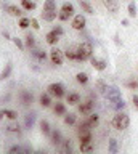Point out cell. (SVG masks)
<instances>
[{
	"label": "cell",
	"mask_w": 138,
	"mask_h": 154,
	"mask_svg": "<svg viewBox=\"0 0 138 154\" xmlns=\"http://www.w3.org/2000/svg\"><path fill=\"white\" fill-rule=\"evenodd\" d=\"M53 31H55L56 34H58V35H60V37H61V35H63V32H64V31H63V27H61V26H56V27L53 29Z\"/></svg>",
	"instance_id": "cell-44"
},
{
	"label": "cell",
	"mask_w": 138,
	"mask_h": 154,
	"mask_svg": "<svg viewBox=\"0 0 138 154\" xmlns=\"http://www.w3.org/2000/svg\"><path fill=\"white\" fill-rule=\"evenodd\" d=\"M47 43H50V45H56L58 43V40H60V35L56 34L55 31H50L48 34H47Z\"/></svg>",
	"instance_id": "cell-16"
},
{
	"label": "cell",
	"mask_w": 138,
	"mask_h": 154,
	"mask_svg": "<svg viewBox=\"0 0 138 154\" xmlns=\"http://www.w3.org/2000/svg\"><path fill=\"white\" fill-rule=\"evenodd\" d=\"M77 122V116L74 112H69V114H64V124L66 125H74Z\"/></svg>",
	"instance_id": "cell-21"
},
{
	"label": "cell",
	"mask_w": 138,
	"mask_h": 154,
	"mask_svg": "<svg viewBox=\"0 0 138 154\" xmlns=\"http://www.w3.org/2000/svg\"><path fill=\"white\" fill-rule=\"evenodd\" d=\"M63 152H72V146H71V143L68 140L63 141Z\"/></svg>",
	"instance_id": "cell-39"
},
{
	"label": "cell",
	"mask_w": 138,
	"mask_h": 154,
	"mask_svg": "<svg viewBox=\"0 0 138 154\" xmlns=\"http://www.w3.org/2000/svg\"><path fill=\"white\" fill-rule=\"evenodd\" d=\"M128 125H130V117L125 114V112H117L116 116H114V119H112V127L116 128V130H125L128 128Z\"/></svg>",
	"instance_id": "cell-3"
},
{
	"label": "cell",
	"mask_w": 138,
	"mask_h": 154,
	"mask_svg": "<svg viewBox=\"0 0 138 154\" xmlns=\"http://www.w3.org/2000/svg\"><path fill=\"white\" fill-rule=\"evenodd\" d=\"M11 40L15 42V45H16L18 48H20V50H24V47H26V45L23 43V40H21V38H18V37H13Z\"/></svg>",
	"instance_id": "cell-40"
},
{
	"label": "cell",
	"mask_w": 138,
	"mask_h": 154,
	"mask_svg": "<svg viewBox=\"0 0 138 154\" xmlns=\"http://www.w3.org/2000/svg\"><path fill=\"white\" fill-rule=\"evenodd\" d=\"M8 152H10V154H15V152H26V148H23V146H11L10 149H8Z\"/></svg>",
	"instance_id": "cell-38"
},
{
	"label": "cell",
	"mask_w": 138,
	"mask_h": 154,
	"mask_svg": "<svg viewBox=\"0 0 138 154\" xmlns=\"http://www.w3.org/2000/svg\"><path fill=\"white\" fill-rule=\"evenodd\" d=\"M108 151L111 152V154H116V152L119 151L117 140H116V138H111V140H109V148H108Z\"/></svg>",
	"instance_id": "cell-26"
},
{
	"label": "cell",
	"mask_w": 138,
	"mask_h": 154,
	"mask_svg": "<svg viewBox=\"0 0 138 154\" xmlns=\"http://www.w3.org/2000/svg\"><path fill=\"white\" fill-rule=\"evenodd\" d=\"M103 5L108 8V11H111V13H117L119 11V3H117V0H101Z\"/></svg>",
	"instance_id": "cell-12"
},
{
	"label": "cell",
	"mask_w": 138,
	"mask_h": 154,
	"mask_svg": "<svg viewBox=\"0 0 138 154\" xmlns=\"http://www.w3.org/2000/svg\"><path fill=\"white\" fill-rule=\"evenodd\" d=\"M90 63H92V66H93L97 71H104V69H106V66H108L106 61H104V60H98L97 56H92V58H90Z\"/></svg>",
	"instance_id": "cell-10"
},
{
	"label": "cell",
	"mask_w": 138,
	"mask_h": 154,
	"mask_svg": "<svg viewBox=\"0 0 138 154\" xmlns=\"http://www.w3.org/2000/svg\"><path fill=\"white\" fill-rule=\"evenodd\" d=\"M3 119H10V120H16L18 119V112L13 109H2L0 111V120Z\"/></svg>",
	"instance_id": "cell-11"
},
{
	"label": "cell",
	"mask_w": 138,
	"mask_h": 154,
	"mask_svg": "<svg viewBox=\"0 0 138 154\" xmlns=\"http://www.w3.org/2000/svg\"><path fill=\"white\" fill-rule=\"evenodd\" d=\"M104 96H106V100L108 101H111V103H116L117 100H121L122 98V93H121V90L117 88V87H108V90L104 91Z\"/></svg>",
	"instance_id": "cell-5"
},
{
	"label": "cell",
	"mask_w": 138,
	"mask_h": 154,
	"mask_svg": "<svg viewBox=\"0 0 138 154\" xmlns=\"http://www.w3.org/2000/svg\"><path fill=\"white\" fill-rule=\"evenodd\" d=\"M80 151H82V152H92L93 151L92 141H90V143H80Z\"/></svg>",
	"instance_id": "cell-33"
},
{
	"label": "cell",
	"mask_w": 138,
	"mask_h": 154,
	"mask_svg": "<svg viewBox=\"0 0 138 154\" xmlns=\"http://www.w3.org/2000/svg\"><path fill=\"white\" fill-rule=\"evenodd\" d=\"M21 7L27 10V11H32V10H35V2H32V0H21Z\"/></svg>",
	"instance_id": "cell-24"
},
{
	"label": "cell",
	"mask_w": 138,
	"mask_h": 154,
	"mask_svg": "<svg viewBox=\"0 0 138 154\" xmlns=\"http://www.w3.org/2000/svg\"><path fill=\"white\" fill-rule=\"evenodd\" d=\"M92 53H93L92 43H90V42H82L77 48H75V55H77V60H75V61L90 60V58H92Z\"/></svg>",
	"instance_id": "cell-2"
},
{
	"label": "cell",
	"mask_w": 138,
	"mask_h": 154,
	"mask_svg": "<svg viewBox=\"0 0 138 154\" xmlns=\"http://www.w3.org/2000/svg\"><path fill=\"white\" fill-rule=\"evenodd\" d=\"M97 90L100 91V93H103V95H104V91L108 90V85L104 84L101 79H100V80H97Z\"/></svg>",
	"instance_id": "cell-31"
},
{
	"label": "cell",
	"mask_w": 138,
	"mask_h": 154,
	"mask_svg": "<svg viewBox=\"0 0 138 154\" xmlns=\"http://www.w3.org/2000/svg\"><path fill=\"white\" fill-rule=\"evenodd\" d=\"M122 26H128V19H122Z\"/></svg>",
	"instance_id": "cell-46"
},
{
	"label": "cell",
	"mask_w": 138,
	"mask_h": 154,
	"mask_svg": "<svg viewBox=\"0 0 138 154\" xmlns=\"http://www.w3.org/2000/svg\"><path fill=\"white\" fill-rule=\"evenodd\" d=\"M2 35L5 37L7 40H11V38H10V32H8V31H3V32H2Z\"/></svg>",
	"instance_id": "cell-45"
},
{
	"label": "cell",
	"mask_w": 138,
	"mask_h": 154,
	"mask_svg": "<svg viewBox=\"0 0 138 154\" xmlns=\"http://www.w3.org/2000/svg\"><path fill=\"white\" fill-rule=\"evenodd\" d=\"M64 56L68 58V60H77V55H75V50H66L64 51Z\"/></svg>",
	"instance_id": "cell-37"
},
{
	"label": "cell",
	"mask_w": 138,
	"mask_h": 154,
	"mask_svg": "<svg viewBox=\"0 0 138 154\" xmlns=\"http://www.w3.org/2000/svg\"><path fill=\"white\" fill-rule=\"evenodd\" d=\"M132 103H133V106L138 109V95H132Z\"/></svg>",
	"instance_id": "cell-43"
},
{
	"label": "cell",
	"mask_w": 138,
	"mask_h": 154,
	"mask_svg": "<svg viewBox=\"0 0 138 154\" xmlns=\"http://www.w3.org/2000/svg\"><path fill=\"white\" fill-rule=\"evenodd\" d=\"M32 55H34L39 61H45V58H47L45 51H42V50H32Z\"/></svg>",
	"instance_id": "cell-34"
},
{
	"label": "cell",
	"mask_w": 138,
	"mask_h": 154,
	"mask_svg": "<svg viewBox=\"0 0 138 154\" xmlns=\"http://www.w3.org/2000/svg\"><path fill=\"white\" fill-rule=\"evenodd\" d=\"M75 79H77L79 84H87V82H88V74H85V72H79V74L75 75Z\"/></svg>",
	"instance_id": "cell-29"
},
{
	"label": "cell",
	"mask_w": 138,
	"mask_h": 154,
	"mask_svg": "<svg viewBox=\"0 0 138 154\" xmlns=\"http://www.w3.org/2000/svg\"><path fill=\"white\" fill-rule=\"evenodd\" d=\"M125 85L128 87V88H132V90H136V88H138V82H136L135 79H133V80H128Z\"/></svg>",
	"instance_id": "cell-41"
},
{
	"label": "cell",
	"mask_w": 138,
	"mask_h": 154,
	"mask_svg": "<svg viewBox=\"0 0 138 154\" xmlns=\"http://www.w3.org/2000/svg\"><path fill=\"white\" fill-rule=\"evenodd\" d=\"M66 100H68L69 104H77V103H80V95L79 93H69L66 96Z\"/></svg>",
	"instance_id": "cell-23"
},
{
	"label": "cell",
	"mask_w": 138,
	"mask_h": 154,
	"mask_svg": "<svg viewBox=\"0 0 138 154\" xmlns=\"http://www.w3.org/2000/svg\"><path fill=\"white\" fill-rule=\"evenodd\" d=\"M55 114H56V116H64V114H66V106H64V103H56V104H55Z\"/></svg>",
	"instance_id": "cell-27"
},
{
	"label": "cell",
	"mask_w": 138,
	"mask_h": 154,
	"mask_svg": "<svg viewBox=\"0 0 138 154\" xmlns=\"http://www.w3.org/2000/svg\"><path fill=\"white\" fill-rule=\"evenodd\" d=\"M7 130H8V132H11V133H20L21 127H20V124H18L16 120H11V122L7 125Z\"/></svg>",
	"instance_id": "cell-20"
},
{
	"label": "cell",
	"mask_w": 138,
	"mask_h": 154,
	"mask_svg": "<svg viewBox=\"0 0 138 154\" xmlns=\"http://www.w3.org/2000/svg\"><path fill=\"white\" fill-rule=\"evenodd\" d=\"M71 16H74V7L72 3H63V7H61V11L58 13V18L61 21H68Z\"/></svg>",
	"instance_id": "cell-4"
},
{
	"label": "cell",
	"mask_w": 138,
	"mask_h": 154,
	"mask_svg": "<svg viewBox=\"0 0 138 154\" xmlns=\"http://www.w3.org/2000/svg\"><path fill=\"white\" fill-rule=\"evenodd\" d=\"M10 74H11V64H10V63H7L5 67H3V71L0 72V82L7 80L8 77H10Z\"/></svg>",
	"instance_id": "cell-17"
},
{
	"label": "cell",
	"mask_w": 138,
	"mask_h": 154,
	"mask_svg": "<svg viewBox=\"0 0 138 154\" xmlns=\"http://www.w3.org/2000/svg\"><path fill=\"white\" fill-rule=\"evenodd\" d=\"M87 124H88L90 128H97L98 124H100V116H98V114H88Z\"/></svg>",
	"instance_id": "cell-15"
},
{
	"label": "cell",
	"mask_w": 138,
	"mask_h": 154,
	"mask_svg": "<svg viewBox=\"0 0 138 154\" xmlns=\"http://www.w3.org/2000/svg\"><path fill=\"white\" fill-rule=\"evenodd\" d=\"M92 109H93V95L85 101V103L79 104V112L82 116H87V114H92Z\"/></svg>",
	"instance_id": "cell-7"
},
{
	"label": "cell",
	"mask_w": 138,
	"mask_h": 154,
	"mask_svg": "<svg viewBox=\"0 0 138 154\" xmlns=\"http://www.w3.org/2000/svg\"><path fill=\"white\" fill-rule=\"evenodd\" d=\"M39 101H40V104L44 106V108H48V106L51 104L50 93H42V95H40V98H39Z\"/></svg>",
	"instance_id": "cell-22"
},
{
	"label": "cell",
	"mask_w": 138,
	"mask_h": 154,
	"mask_svg": "<svg viewBox=\"0 0 138 154\" xmlns=\"http://www.w3.org/2000/svg\"><path fill=\"white\" fill-rule=\"evenodd\" d=\"M29 26H31V19L29 18H21L20 19V27L21 29H27Z\"/></svg>",
	"instance_id": "cell-36"
},
{
	"label": "cell",
	"mask_w": 138,
	"mask_h": 154,
	"mask_svg": "<svg viewBox=\"0 0 138 154\" xmlns=\"http://www.w3.org/2000/svg\"><path fill=\"white\" fill-rule=\"evenodd\" d=\"M50 60H51L53 64L61 66L63 64V51L58 50V48H51L50 50Z\"/></svg>",
	"instance_id": "cell-8"
},
{
	"label": "cell",
	"mask_w": 138,
	"mask_h": 154,
	"mask_svg": "<svg viewBox=\"0 0 138 154\" xmlns=\"http://www.w3.org/2000/svg\"><path fill=\"white\" fill-rule=\"evenodd\" d=\"M3 8H5V11L8 14H11V16H21V14H23L21 8H18L16 5H5Z\"/></svg>",
	"instance_id": "cell-14"
},
{
	"label": "cell",
	"mask_w": 138,
	"mask_h": 154,
	"mask_svg": "<svg viewBox=\"0 0 138 154\" xmlns=\"http://www.w3.org/2000/svg\"><path fill=\"white\" fill-rule=\"evenodd\" d=\"M128 16H130V18H135L136 16V5H135V2L128 3Z\"/></svg>",
	"instance_id": "cell-32"
},
{
	"label": "cell",
	"mask_w": 138,
	"mask_h": 154,
	"mask_svg": "<svg viewBox=\"0 0 138 154\" xmlns=\"http://www.w3.org/2000/svg\"><path fill=\"white\" fill-rule=\"evenodd\" d=\"M85 24H87V21H85L84 14H75V16L72 18V27L75 29V31H82V29L85 27Z\"/></svg>",
	"instance_id": "cell-9"
},
{
	"label": "cell",
	"mask_w": 138,
	"mask_h": 154,
	"mask_svg": "<svg viewBox=\"0 0 138 154\" xmlns=\"http://www.w3.org/2000/svg\"><path fill=\"white\" fill-rule=\"evenodd\" d=\"M34 122H35V114H34V112L27 114L26 117H24V127H26V128H32Z\"/></svg>",
	"instance_id": "cell-19"
},
{
	"label": "cell",
	"mask_w": 138,
	"mask_h": 154,
	"mask_svg": "<svg viewBox=\"0 0 138 154\" xmlns=\"http://www.w3.org/2000/svg\"><path fill=\"white\" fill-rule=\"evenodd\" d=\"M50 137H51V143H53L55 146H60V144H63V141H64L60 130H53V132L50 133Z\"/></svg>",
	"instance_id": "cell-13"
},
{
	"label": "cell",
	"mask_w": 138,
	"mask_h": 154,
	"mask_svg": "<svg viewBox=\"0 0 138 154\" xmlns=\"http://www.w3.org/2000/svg\"><path fill=\"white\" fill-rule=\"evenodd\" d=\"M56 16H58V13H56V0H45L42 18H44L47 23H51L56 19Z\"/></svg>",
	"instance_id": "cell-1"
},
{
	"label": "cell",
	"mask_w": 138,
	"mask_h": 154,
	"mask_svg": "<svg viewBox=\"0 0 138 154\" xmlns=\"http://www.w3.org/2000/svg\"><path fill=\"white\" fill-rule=\"evenodd\" d=\"M112 108L116 109V111H121V109H124V108H125V101H124L122 98H121V100H117L116 103H112Z\"/></svg>",
	"instance_id": "cell-35"
},
{
	"label": "cell",
	"mask_w": 138,
	"mask_h": 154,
	"mask_svg": "<svg viewBox=\"0 0 138 154\" xmlns=\"http://www.w3.org/2000/svg\"><path fill=\"white\" fill-rule=\"evenodd\" d=\"M32 100H34V98H32V95L29 93V91H21V101H23V104H31L32 103Z\"/></svg>",
	"instance_id": "cell-25"
},
{
	"label": "cell",
	"mask_w": 138,
	"mask_h": 154,
	"mask_svg": "<svg viewBox=\"0 0 138 154\" xmlns=\"http://www.w3.org/2000/svg\"><path fill=\"white\" fill-rule=\"evenodd\" d=\"M31 26L34 27V29H40V26H39V21H37V19H34V18L31 19Z\"/></svg>",
	"instance_id": "cell-42"
},
{
	"label": "cell",
	"mask_w": 138,
	"mask_h": 154,
	"mask_svg": "<svg viewBox=\"0 0 138 154\" xmlns=\"http://www.w3.org/2000/svg\"><path fill=\"white\" fill-rule=\"evenodd\" d=\"M79 5L87 14H93V7L87 2V0H79Z\"/></svg>",
	"instance_id": "cell-18"
},
{
	"label": "cell",
	"mask_w": 138,
	"mask_h": 154,
	"mask_svg": "<svg viewBox=\"0 0 138 154\" xmlns=\"http://www.w3.org/2000/svg\"><path fill=\"white\" fill-rule=\"evenodd\" d=\"M24 45H26L27 48H34V47H35V38L32 37L31 34H29V35H26V42H24Z\"/></svg>",
	"instance_id": "cell-30"
},
{
	"label": "cell",
	"mask_w": 138,
	"mask_h": 154,
	"mask_svg": "<svg viewBox=\"0 0 138 154\" xmlns=\"http://www.w3.org/2000/svg\"><path fill=\"white\" fill-rule=\"evenodd\" d=\"M48 93L50 95H53V96H56V98H63L64 96V87H63V84H50L48 85Z\"/></svg>",
	"instance_id": "cell-6"
},
{
	"label": "cell",
	"mask_w": 138,
	"mask_h": 154,
	"mask_svg": "<svg viewBox=\"0 0 138 154\" xmlns=\"http://www.w3.org/2000/svg\"><path fill=\"white\" fill-rule=\"evenodd\" d=\"M40 130L44 135H50L51 133V128H50V124L47 120H40Z\"/></svg>",
	"instance_id": "cell-28"
}]
</instances>
